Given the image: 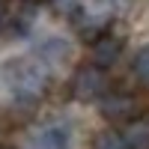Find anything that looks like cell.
Wrapping results in <instances>:
<instances>
[{
    "label": "cell",
    "mask_w": 149,
    "mask_h": 149,
    "mask_svg": "<svg viewBox=\"0 0 149 149\" xmlns=\"http://www.w3.org/2000/svg\"><path fill=\"white\" fill-rule=\"evenodd\" d=\"M107 74L104 69H98V66H81L78 72H74V78H72V95L78 98V102H102V98L107 95Z\"/></svg>",
    "instance_id": "obj_1"
},
{
    "label": "cell",
    "mask_w": 149,
    "mask_h": 149,
    "mask_svg": "<svg viewBox=\"0 0 149 149\" xmlns=\"http://www.w3.org/2000/svg\"><path fill=\"white\" fill-rule=\"evenodd\" d=\"M98 113L110 122H137L143 116V102L131 93H107L98 102Z\"/></svg>",
    "instance_id": "obj_2"
},
{
    "label": "cell",
    "mask_w": 149,
    "mask_h": 149,
    "mask_svg": "<svg viewBox=\"0 0 149 149\" xmlns=\"http://www.w3.org/2000/svg\"><path fill=\"white\" fill-rule=\"evenodd\" d=\"M9 84L15 90V95H21V98H39L48 86V72L42 66L24 63V66H15L9 72Z\"/></svg>",
    "instance_id": "obj_3"
},
{
    "label": "cell",
    "mask_w": 149,
    "mask_h": 149,
    "mask_svg": "<svg viewBox=\"0 0 149 149\" xmlns=\"http://www.w3.org/2000/svg\"><path fill=\"white\" fill-rule=\"evenodd\" d=\"M33 143H36V149H69L72 146V131L63 122H54V125H45L42 131H36Z\"/></svg>",
    "instance_id": "obj_4"
},
{
    "label": "cell",
    "mask_w": 149,
    "mask_h": 149,
    "mask_svg": "<svg viewBox=\"0 0 149 149\" xmlns=\"http://www.w3.org/2000/svg\"><path fill=\"white\" fill-rule=\"evenodd\" d=\"M119 54H122V42L116 36H102V39L93 45V66L107 69V66H113L119 60Z\"/></svg>",
    "instance_id": "obj_5"
},
{
    "label": "cell",
    "mask_w": 149,
    "mask_h": 149,
    "mask_svg": "<svg viewBox=\"0 0 149 149\" xmlns=\"http://www.w3.org/2000/svg\"><path fill=\"white\" fill-rule=\"evenodd\" d=\"M72 51V45L66 39H60V36H51V39H45L39 48H36V54H39L42 60H48V63H60V60H66Z\"/></svg>",
    "instance_id": "obj_6"
},
{
    "label": "cell",
    "mask_w": 149,
    "mask_h": 149,
    "mask_svg": "<svg viewBox=\"0 0 149 149\" xmlns=\"http://www.w3.org/2000/svg\"><path fill=\"white\" fill-rule=\"evenodd\" d=\"M104 30H107V21L95 18V15H81V18H78V33L84 36L86 42H93V45L102 39V36H107Z\"/></svg>",
    "instance_id": "obj_7"
},
{
    "label": "cell",
    "mask_w": 149,
    "mask_h": 149,
    "mask_svg": "<svg viewBox=\"0 0 149 149\" xmlns=\"http://www.w3.org/2000/svg\"><path fill=\"white\" fill-rule=\"evenodd\" d=\"M131 72H134V78H137L143 86H149V45H143L137 54H134L131 60Z\"/></svg>",
    "instance_id": "obj_8"
},
{
    "label": "cell",
    "mask_w": 149,
    "mask_h": 149,
    "mask_svg": "<svg viewBox=\"0 0 149 149\" xmlns=\"http://www.w3.org/2000/svg\"><path fill=\"white\" fill-rule=\"evenodd\" d=\"M93 149H128V146H125V137L119 131H102V134H95Z\"/></svg>",
    "instance_id": "obj_9"
},
{
    "label": "cell",
    "mask_w": 149,
    "mask_h": 149,
    "mask_svg": "<svg viewBox=\"0 0 149 149\" xmlns=\"http://www.w3.org/2000/svg\"><path fill=\"white\" fill-rule=\"evenodd\" d=\"M122 137H125V146L128 149H149V131L143 125H131Z\"/></svg>",
    "instance_id": "obj_10"
},
{
    "label": "cell",
    "mask_w": 149,
    "mask_h": 149,
    "mask_svg": "<svg viewBox=\"0 0 149 149\" xmlns=\"http://www.w3.org/2000/svg\"><path fill=\"white\" fill-rule=\"evenodd\" d=\"M51 6H54L57 15H63V18H78L81 0H51Z\"/></svg>",
    "instance_id": "obj_11"
},
{
    "label": "cell",
    "mask_w": 149,
    "mask_h": 149,
    "mask_svg": "<svg viewBox=\"0 0 149 149\" xmlns=\"http://www.w3.org/2000/svg\"><path fill=\"white\" fill-rule=\"evenodd\" d=\"M6 24V9H3V3H0V27Z\"/></svg>",
    "instance_id": "obj_12"
},
{
    "label": "cell",
    "mask_w": 149,
    "mask_h": 149,
    "mask_svg": "<svg viewBox=\"0 0 149 149\" xmlns=\"http://www.w3.org/2000/svg\"><path fill=\"white\" fill-rule=\"evenodd\" d=\"M107 3H110V6H125L128 0H107Z\"/></svg>",
    "instance_id": "obj_13"
}]
</instances>
